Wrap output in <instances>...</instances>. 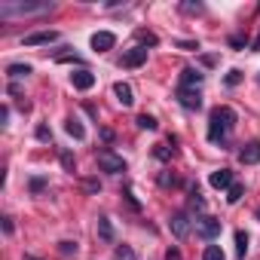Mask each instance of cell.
Masks as SVG:
<instances>
[{
  "label": "cell",
  "instance_id": "32",
  "mask_svg": "<svg viewBox=\"0 0 260 260\" xmlns=\"http://www.w3.org/2000/svg\"><path fill=\"white\" fill-rule=\"evenodd\" d=\"M230 46H233V49H242V46H245V37H242V34H233V37H230Z\"/></svg>",
  "mask_w": 260,
  "mask_h": 260
},
{
  "label": "cell",
  "instance_id": "7",
  "mask_svg": "<svg viewBox=\"0 0 260 260\" xmlns=\"http://www.w3.org/2000/svg\"><path fill=\"white\" fill-rule=\"evenodd\" d=\"M178 104H181L184 110H199V107H202L199 89H178Z\"/></svg>",
  "mask_w": 260,
  "mask_h": 260
},
{
  "label": "cell",
  "instance_id": "6",
  "mask_svg": "<svg viewBox=\"0 0 260 260\" xmlns=\"http://www.w3.org/2000/svg\"><path fill=\"white\" fill-rule=\"evenodd\" d=\"M144 61H147V49H144V46H132V49L122 52V61H119V64H122V68H141Z\"/></svg>",
  "mask_w": 260,
  "mask_h": 260
},
{
  "label": "cell",
  "instance_id": "14",
  "mask_svg": "<svg viewBox=\"0 0 260 260\" xmlns=\"http://www.w3.org/2000/svg\"><path fill=\"white\" fill-rule=\"evenodd\" d=\"M208 184H211L214 190H230V187H233V172H230V169H220V172H211V178H208Z\"/></svg>",
  "mask_w": 260,
  "mask_h": 260
},
{
  "label": "cell",
  "instance_id": "18",
  "mask_svg": "<svg viewBox=\"0 0 260 260\" xmlns=\"http://www.w3.org/2000/svg\"><path fill=\"white\" fill-rule=\"evenodd\" d=\"M7 74H10L13 80H22V77H28V74H31V64H10V68H7Z\"/></svg>",
  "mask_w": 260,
  "mask_h": 260
},
{
  "label": "cell",
  "instance_id": "36",
  "mask_svg": "<svg viewBox=\"0 0 260 260\" xmlns=\"http://www.w3.org/2000/svg\"><path fill=\"white\" fill-rule=\"evenodd\" d=\"M166 260H181V254H178V251H169V254H166Z\"/></svg>",
  "mask_w": 260,
  "mask_h": 260
},
{
  "label": "cell",
  "instance_id": "24",
  "mask_svg": "<svg viewBox=\"0 0 260 260\" xmlns=\"http://www.w3.org/2000/svg\"><path fill=\"white\" fill-rule=\"evenodd\" d=\"M113 257H116V260H135V251L128 248V245H119V248L113 251Z\"/></svg>",
  "mask_w": 260,
  "mask_h": 260
},
{
  "label": "cell",
  "instance_id": "38",
  "mask_svg": "<svg viewBox=\"0 0 260 260\" xmlns=\"http://www.w3.org/2000/svg\"><path fill=\"white\" fill-rule=\"evenodd\" d=\"M25 260H37V257H31V254H25Z\"/></svg>",
  "mask_w": 260,
  "mask_h": 260
},
{
  "label": "cell",
  "instance_id": "12",
  "mask_svg": "<svg viewBox=\"0 0 260 260\" xmlns=\"http://www.w3.org/2000/svg\"><path fill=\"white\" fill-rule=\"evenodd\" d=\"M58 40V31H34V34H28L22 43L25 46H46V43H55Z\"/></svg>",
  "mask_w": 260,
  "mask_h": 260
},
{
  "label": "cell",
  "instance_id": "5",
  "mask_svg": "<svg viewBox=\"0 0 260 260\" xmlns=\"http://www.w3.org/2000/svg\"><path fill=\"white\" fill-rule=\"evenodd\" d=\"M196 233H199L205 242H214V239L220 236V220H217V217H199Z\"/></svg>",
  "mask_w": 260,
  "mask_h": 260
},
{
  "label": "cell",
  "instance_id": "33",
  "mask_svg": "<svg viewBox=\"0 0 260 260\" xmlns=\"http://www.w3.org/2000/svg\"><path fill=\"white\" fill-rule=\"evenodd\" d=\"M159 184H162V187H175V184H178V178H175V175H162V178H159Z\"/></svg>",
  "mask_w": 260,
  "mask_h": 260
},
{
  "label": "cell",
  "instance_id": "4",
  "mask_svg": "<svg viewBox=\"0 0 260 260\" xmlns=\"http://www.w3.org/2000/svg\"><path fill=\"white\" fill-rule=\"evenodd\" d=\"M169 230H172V236L178 242H184L190 236V217H187V211H175L172 220H169Z\"/></svg>",
  "mask_w": 260,
  "mask_h": 260
},
{
  "label": "cell",
  "instance_id": "16",
  "mask_svg": "<svg viewBox=\"0 0 260 260\" xmlns=\"http://www.w3.org/2000/svg\"><path fill=\"white\" fill-rule=\"evenodd\" d=\"M98 239L101 242H113V223L107 217H98Z\"/></svg>",
  "mask_w": 260,
  "mask_h": 260
},
{
  "label": "cell",
  "instance_id": "37",
  "mask_svg": "<svg viewBox=\"0 0 260 260\" xmlns=\"http://www.w3.org/2000/svg\"><path fill=\"white\" fill-rule=\"evenodd\" d=\"M254 52H260V34H257V40H254Z\"/></svg>",
  "mask_w": 260,
  "mask_h": 260
},
{
  "label": "cell",
  "instance_id": "20",
  "mask_svg": "<svg viewBox=\"0 0 260 260\" xmlns=\"http://www.w3.org/2000/svg\"><path fill=\"white\" fill-rule=\"evenodd\" d=\"M190 208H193V211H205V199H202V193H199L196 187L190 190Z\"/></svg>",
  "mask_w": 260,
  "mask_h": 260
},
{
  "label": "cell",
  "instance_id": "31",
  "mask_svg": "<svg viewBox=\"0 0 260 260\" xmlns=\"http://www.w3.org/2000/svg\"><path fill=\"white\" fill-rule=\"evenodd\" d=\"M138 40L147 46H156V34H150V31H138Z\"/></svg>",
  "mask_w": 260,
  "mask_h": 260
},
{
  "label": "cell",
  "instance_id": "15",
  "mask_svg": "<svg viewBox=\"0 0 260 260\" xmlns=\"http://www.w3.org/2000/svg\"><path fill=\"white\" fill-rule=\"evenodd\" d=\"M64 132H68L74 141H83V138H86V128H83V122H80L77 116H71V119L64 122Z\"/></svg>",
  "mask_w": 260,
  "mask_h": 260
},
{
  "label": "cell",
  "instance_id": "9",
  "mask_svg": "<svg viewBox=\"0 0 260 260\" xmlns=\"http://www.w3.org/2000/svg\"><path fill=\"white\" fill-rule=\"evenodd\" d=\"M205 80V74H199L196 68H184L181 71V80H178V89H199Z\"/></svg>",
  "mask_w": 260,
  "mask_h": 260
},
{
  "label": "cell",
  "instance_id": "30",
  "mask_svg": "<svg viewBox=\"0 0 260 260\" xmlns=\"http://www.w3.org/2000/svg\"><path fill=\"white\" fill-rule=\"evenodd\" d=\"M34 135H37V141H52V132H49V125H43V122L37 125V132H34Z\"/></svg>",
  "mask_w": 260,
  "mask_h": 260
},
{
  "label": "cell",
  "instance_id": "10",
  "mask_svg": "<svg viewBox=\"0 0 260 260\" xmlns=\"http://www.w3.org/2000/svg\"><path fill=\"white\" fill-rule=\"evenodd\" d=\"M113 46H116V34H110V31L92 34V49H95V52H110Z\"/></svg>",
  "mask_w": 260,
  "mask_h": 260
},
{
  "label": "cell",
  "instance_id": "3",
  "mask_svg": "<svg viewBox=\"0 0 260 260\" xmlns=\"http://www.w3.org/2000/svg\"><path fill=\"white\" fill-rule=\"evenodd\" d=\"M98 169L107 172V175H122V172H125V159L116 156L113 150H101V153H98Z\"/></svg>",
  "mask_w": 260,
  "mask_h": 260
},
{
  "label": "cell",
  "instance_id": "23",
  "mask_svg": "<svg viewBox=\"0 0 260 260\" xmlns=\"http://www.w3.org/2000/svg\"><path fill=\"white\" fill-rule=\"evenodd\" d=\"M172 153H175V147H166V144H156V150H153V156H156V159H162V162H169V159H172Z\"/></svg>",
  "mask_w": 260,
  "mask_h": 260
},
{
  "label": "cell",
  "instance_id": "13",
  "mask_svg": "<svg viewBox=\"0 0 260 260\" xmlns=\"http://www.w3.org/2000/svg\"><path fill=\"white\" fill-rule=\"evenodd\" d=\"M113 95H116V101L122 107H132L135 104V92H132V86H128V83H113Z\"/></svg>",
  "mask_w": 260,
  "mask_h": 260
},
{
  "label": "cell",
  "instance_id": "35",
  "mask_svg": "<svg viewBox=\"0 0 260 260\" xmlns=\"http://www.w3.org/2000/svg\"><path fill=\"white\" fill-rule=\"evenodd\" d=\"M13 230H16V226H13V217H4V233L13 236Z\"/></svg>",
  "mask_w": 260,
  "mask_h": 260
},
{
  "label": "cell",
  "instance_id": "19",
  "mask_svg": "<svg viewBox=\"0 0 260 260\" xmlns=\"http://www.w3.org/2000/svg\"><path fill=\"white\" fill-rule=\"evenodd\" d=\"M135 122H138V128H147V132H156V125H159V122H156V119H153L150 113H141V116H138Z\"/></svg>",
  "mask_w": 260,
  "mask_h": 260
},
{
  "label": "cell",
  "instance_id": "27",
  "mask_svg": "<svg viewBox=\"0 0 260 260\" xmlns=\"http://www.w3.org/2000/svg\"><path fill=\"white\" fill-rule=\"evenodd\" d=\"M61 166H64L68 172H74V169H77V159H74V153H71V150H61Z\"/></svg>",
  "mask_w": 260,
  "mask_h": 260
},
{
  "label": "cell",
  "instance_id": "2",
  "mask_svg": "<svg viewBox=\"0 0 260 260\" xmlns=\"http://www.w3.org/2000/svg\"><path fill=\"white\" fill-rule=\"evenodd\" d=\"M46 13H52V4H0V19L4 22H10V19H16V16H46Z\"/></svg>",
  "mask_w": 260,
  "mask_h": 260
},
{
  "label": "cell",
  "instance_id": "26",
  "mask_svg": "<svg viewBox=\"0 0 260 260\" xmlns=\"http://www.w3.org/2000/svg\"><path fill=\"white\" fill-rule=\"evenodd\" d=\"M181 13H187V16H199V13H205V7H202V4H181Z\"/></svg>",
  "mask_w": 260,
  "mask_h": 260
},
{
  "label": "cell",
  "instance_id": "21",
  "mask_svg": "<svg viewBox=\"0 0 260 260\" xmlns=\"http://www.w3.org/2000/svg\"><path fill=\"white\" fill-rule=\"evenodd\" d=\"M202 260H223V251H220V245H205V251H202Z\"/></svg>",
  "mask_w": 260,
  "mask_h": 260
},
{
  "label": "cell",
  "instance_id": "22",
  "mask_svg": "<svg viewBox=\"0 0 260 260\" xmlns=\"http://www.w3.org/2000/svg\"><path fill=\"white\" fill-rule=\"evenodd\" d=\"M242 193H245V187H242V184H233V187L226 190V202H230V205H236V202L242 199Z\"/></svg>",
  "mask_w": 260,
  "mask_h": 260
},
{
  "label": "cell",
  "instance_id": "39",
  "mask_svg": "<svg viewBox=\"0 0 260 260\" xmlns=\"http://www.w3.org/2000/svg\"><path fill=\"white\" fill-rule=\"evenodd\" d=\"M254 217H257V220H260V208H257V211H254Z\"/></svg>",
  "mask_w": 260,
  "mask_h": 260
},
{
  "label": "cell",
  "instance_id": "25",
  "mask_svg": "<svg viewBox=\"0 0 260 260\" xmlns=\"http://www.w3.org/2000/svg\"><path fill=\"white\" fill-rule=\"evenodd\" d=\"M223 83H226L230 89H233V86H239V83H242V71H239V68H233V71L223 77Z\"/></svg>",
  "mask_w": 260,
  "mask_h": 260
},
{
  "label": "cell",
  "instance_id": "8",
  "mask_svg": "<svg viewBox=\"0 0 260 260\" xmlns=\"http://www.w3.org/2000/svg\"><path fill=\"white\" fill-rule=\"evenodd\" d=\"M71 86H74V89H80V92H89V89L95 86V74H92V71H86V68H80V71H74V74H71Z\"/></svg>",
  "mask_w": 260,
  "mask_h": 260
},
{
  "label": "cell",
  "instance_id": "29",
  "mask_svg": "<svg viewBox=\"0 0 260 260\" xmlns=\"http://www.w3.org/2000/svg\"><path fill=\"white\" fill-rule=\"evenodd\" d=\"M28 187H31V193L37 196V193H43V187H46V178H31V181H28Z\"/></svg>",
  "mask_w": 260,
  "mask_h": 260
},
{
  "label": "cell",
  "instance_id": "11",
  "mask_svg": "<svg viewBox=\"0 0 260 260\" xmlns=\"http://www.w3.org/2000/svg\"><path fill=\"white\" fill-rule=\"evenodd\" d=\"M239 162H242V166H257V162H260V141H248V144L239 150Z\"/></svg>",
  "mask_w": 260,
  "mask_h": 260
},
{
  "label": "cell",
  "instance_id": "1",
  "mask_svg": "<svg viewBox=\"0 0 260 260\" xmlns=\"http://www.w3.org/2000/svg\"><path fill=\"white\" fill-rule=\"evenodd\" d=\"M233 128H236V110L226 107V104L214 107L211 116H208V141H211V144H223V141L230 138Z\"/></svg>",
  "mask_w": 260,
  "mask_h": 260
},
{
  "label": "cell",
  "instance_id": "34",
  "mask_svg": "<svg viewBox=\"0 0 260 260\" xmlns=\"http://www.w3.org/2000/svg\"><path fill=\"white\" fill-rule=\"evenodd\" d=\"M83 187H86L89 193H98V190H101V184H98V181H83Z\"/></svg>",
  "mask_w": 260,
  "mask_h": 260
},
{
  "label": "cell",
  "instance_id": "28",
  "mask_svg": "<svg viewBox=\"0 0 260 260\" xmlns=\"http://www.w3.org/2000/svg\"><path fill=\"white\" fill-rule=\"evenodd\" d=\"M58 254H61V257L77 254V242H58Z\"/></svg>",
  "mask_w": 260,
  "mask_h": 260
},
{
  "label": "cell",
  "instance_id": "17",
  "mask_svg": "<svg viewBox=\"0 0 260 260\" xmlns=\"http://www.w3.org/2000/svg\"><path fill=\"white\" fill-rule=\"evenodd\" d=\"M236 254H239V257L248 254V233H245V230H236Z\"/></svg>",
  "mask_w": 260,
  "mask_h": 260
}]
</instances>
